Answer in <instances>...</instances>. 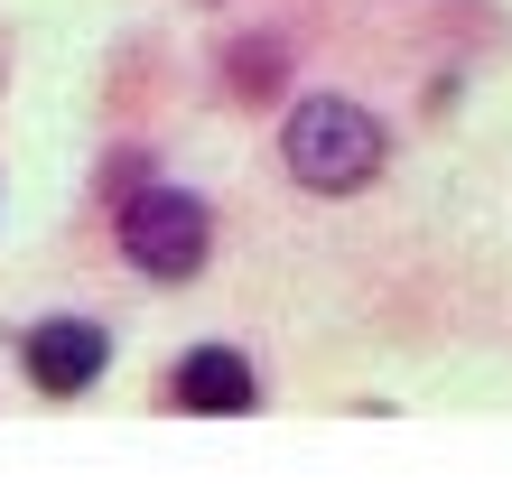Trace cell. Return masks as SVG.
<instances>
[{
    "mask_svg": "<svg viewBox=\"0 0 512 484\" xmlns=\"http://www.w3.org/2000/svg\"><path fill=\"white\" fill-rule=\"evenodd\" d=\"M280 159H289L298 187H317V196H354V187H373V177H382V121H373L364 103H345V94H317V103H298V112H289Z\"/></svg>",
    "mask_w": 512,
    "mask_h": 484,
    "instance_id": "obj_1",
    "label": "cell"
},
{
    "mask_svg": "<svg viewBox=\"0 0 512 484\" xmlns=\"http://www.w3.org/2000/svg\"><path fill=\"white\" fill-rule=\"evenodd\" d=\"M177 410H196V419H233V410H252L261 401V382H252V363L233 354V345H196L187 363H177Z\"/></svg>",
    "mask_w": 512,
    "mask_h": 484,
    "instance_id": "obj_4",
    "label": "cell"
},
{
    "mask_svg": "<svg viewBox=\"0 0 512 484\" xmlns=\"http://www.w3.org/2000/svg\"><path fill=\"white\" fill-rule=\"evenodd\" d=\"M205 252H215V215L187 187H140L122 205V261L149 270V280H196Z\"/></svg>",
    "mask_w": 512,
    "mask_h": 484,
    "instance_id": "obj_2",
    "label": "cell"
},
{
    "mask_svg": "<svg viewBox=\"0 0 512 484\" xmlns=\"http://www.w3.org/2000/svg\"><path fill=\"white\" fill-rule=\"evenodd\" d=\"M233 84H243V94H270V84H280V47H243V56H233Z\"/></svg>",
    "mask_w": 512,
    "mask_h": 484,
    "instance_id": "obj_5",
    "label": "cell"
},
{
    "mask_svg": "<svg viewBox=\"0 0 512 484\" xmlns=\"http://www.w3.org/2000/svg\"><path fill=\"white\" fill-rule=\"evenodd\" d=\"M19 363H28V382H38V391L75 401L84 382H103L112 336H103L94 317H47V326H28V336H19Z\"/></svg>",
    "mask_w": 512,
    "mask_h": 484,
    "instance_id": "obj_3",
    "label": "cell"
}]
</instances>
